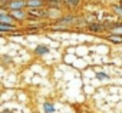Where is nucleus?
<instances>
[{
    "instance_id": "7",
    "label": "nucleus",
    "mask_w": 122,
    "mask_h": 113,
    "mask_svg": "<svg viewBox=\"0 0 122 113\" xmlns=\"http://www.w3.org/2000/svg\"><path fill=\"white\" fill-rule=\"evenodd\" d=\"M10 14H12V17L15 19V20H22V19H25V17H27V13L22 9V10H12V12H9Z\"/></svg>"
},
{
    "instance_id": "10",
    "label": "nucleus",
    "mask_w": 122,
    "mask_h": 113,
    "mask_svg": "<svg viewBox=\"0 0 122 113\" xmlns=\"http://www.w3.org/2000/svg\"><path fill=\"white\" fill-rule=\"evenodd\" d=\"M42 107H43L45 113H55V104H53V102H45Z\"/></svg>"
},
{
    "instance_id": "14",
    "label": "nucleus",
    "mask_w": 122,
    "mask_h": 113,
    "mask_svg": "<svg viewBox=\"0 0 122 113\" xmlns=\"http://www.w3.org/2000/svg\"><path fill=\"white\" fill-rule=\"evenodd\" d=\"M96 79H99V80H109V76L105 72H98L96 73Z\"/></svg>"
},
{
    "instance_id": "18",
    "label": "nucleus",
    "mask_w": 122,
    "mask_h": 113,
    "mask_svg": "<svg viewBox=\"0 0 122 113\" xmlns=\"http://www.w3.org/2000/svg\"><path fill=\"white\" fill-rule=\"evenodd\" d=\"M9 2H10V0H0V5H5V6H6Z\"/></svg>"
},
{
    "instance_id": "9",
    "label": "nucleus",
    "mask_w": 122,
    "mask_h": 113,
    "mask_svg": "<svg viewBox=\"0 0 122 113\" xmlns=\"http://www.w3.org/2000/svg\"><path fill=\"white\" fill-rule=\"evenodd\" d=\"M88 29H89L91 32H93V33H99V32H102V30L105 29V26L101 24V23H98V22H93V23H89Z\"/></svg>"
},
{
    "instance_id": "15",
    "label": "nucleus",
    "mask_w": 122,
    "mask_h": 113,
    "mask_svg": "<svg viewBox=\"0 0 122 113\" xmlns=\"http://www.w3.org/2000/svg\"><path fill=\"white\" fill-rule=\"evenodd\" d=\"M45 3H49V5H52V6H60L63 3V0H45Z\"/></svg>"
},
{
    "instance_id": "3",
    "label": "nucleus",
    "mask_w": 122,
    "mask_h": 113,
    "mask_svg": "<svg viewBox=\"0 0 122 113\" xmlns=\"http://www.w3.org/2000/svg\"><path fill=\"white\" fill-rule=\"evenodd\" d=\"M75 16H72V14H69V16H62V17H59L57 19V24L59 26H68V24H72V23H75Z\"/></svg>"
},
{
    "instance_id": "5",
    "label": "nucleus",
    "mask_w": 122,
    "mask_h": 113,
    "mask_svg": "<svg viewBox=\"0 0 122 113\" xmlns=\"http://www.w3.org/2000/svg\"><path fill=\"white\" fill-rule=\"evenodd\" d=\"M49 52H50V49H49L47 44H37L35 47V54L36 56H46V54H49Z\"/></svg>"
},
{
    "instance_id": "1",
    "label": "nucleus",
    "mask_w": 122,
    "mask_h": 113,
    "mask_svg": "<svg viewBox=\"0 0 122 113\" xmlns=\"http://www.w3.org/2000/svg\"><path fill=\"white\" fill-rule=\"evenodd\" d=\"M5 7L9 12H12V10H22L23 7H26V0H10Z\"/></svg>"
},
{
    "instance_id": "13",
    "label": "nucleus",
    "mask_w": 122,
    "mask_h": 113,
    "mask_svg": "<svg viewBox=\"0 0 122 113\" xmlns=\"http://www.w3.org/2000/svg\"><path fill=\"white\" fill-rule=\"evenodd\" d=\"M63 3H66V5L71 6V7H76V6L81 3V0H63Z\"/></svg>"
},
{
    "instance_id": "20",
    "label": "nucleus",
    "mask_w": 122,
    "mask_h": 113,
    "mask_svg": "<svg viewBox=\"0 0 122 113\" xmlns=\"http://www.w3.org/2000/svg\"><path fill=\"white\" fill-rule=\"evenodd\" d=\"M119 5H121V6H122V0H121V3H119Z\"/></svg>"
},
{
    "instance_id": "6",
    "label": "nucleus",
    "mask_w": 122,
    "mask_h": 113,
    "mask_svg": "<svg viewBox=\"0 0 122 113\" xmlns=\"http://www.w3.org/2000/svg\"><path fill=\"white\" fill-rule=\"evenodd\" d=\"M45 5V0H26V6L29 9H40Z\"/></svg>"
},
{
    "instance_id": "8",
    "label": "nucleus",
    "mask_w": 122,
    "mask_h": 113,
    "mask_svg": "<svg viewBox=\"0 0 122 113\" xmlns=\"http://www.w3.org/2000/svg\"><path fill=\"white\" fill-rule=\"evenodd\" d=\"M109 29H111V33H113V34H121V36H122V22H115V23H112V24L109 26Z\"/></svg>"
},
{
    "instance_id": "12",
    "label": "nucleus",
    "mask_w": 122,
    "mask_h": 113,
    "mask_svg": "<svg viewBox=\"0 0 122 113\" xmlns=\"http://www.w3.org/2000/svg\"><path fill=\"white\" fill-rule=\"evenodd\" d=\"M106 39H108L109 42H112V43H122V36H121V34H113V33H111V34L106 36Z\"/></svg>"
},
{
    "instance_id": "4",
    "label": "nucleus",
    "mask_w": 122,
    "mask_h": 113,
    "mask_svg": "<svg viewBox=\"0 0 122 113\" xmlns=\"http://www.w3.org/2000/svg\"><path fill=\"white\" fill-rule=\"evenodd\" d=\"M0 22H2V23H7V24H15L16 20L12 17L10 13H7L6 10H3V12H0Z\"/></svg>"
},
{
    "instance_id": "19",
    "label": "nucleus",
    "mask_w": 122,
    "mask_h": 113,
    "mask_svg": "<svg viewBox=\"0 0 122 113\" xmlns=\"http://www.w3.org/2000/svg\"><path fill=\"white\" fill-rule=\"evenodd\" d=\"M2 113H13L10 109H5V110H2Z\"/></svg>"
},
{
    "instance_id": "2",
    "label": "nucleus",
    "mask_w": 122,
    "mask_h": 113,
    "mask_svg": "<svg viewBox=\"0 0 122 113\" xmlns=\"http://www.w3.org/2000/svg\"><path fill=\"white\" fill-rule=\"evenodd\" d=\"M27 16H30L33 19H37V17H47L49 13H47V9H30Z\"/></svg>"
},
{
    "instance_id": "11",
    "label": "nucleus",
    "mask_w": 122,
    "mask_h": 113,
    "mask_svg": "<svg viewBox=\"0 0 122 113\" xmlns=\"http://www.w3.org/2000/svg\"><path fill=\"white\" fill-rule=\"evenodd\" d=\"M16 30V26L15 24H7V23H2L0 22V32H13Z\"/></svg>"
},
{
    "instance_id": "16",
    "label": "nucleus",
    "mask_w": 122,
    "mask_h": 113,
    "mask_svg": "<svg viewBox=\"0 0 122 113\" xmlns=\"http://www.w3.org/2000/svg\"><path fill=\"white\" fill-rule=\"evenodd\" d=\"M112 10H113L118 16H121V17H122V6H121V5H115V6L112 7Z\"/></svg>"
},
{
    "instance_id": "17",
    "label": "nucleus",
    "mask_w": 122,
    "mask_h": 113,
    "mask_svg": "<svg viewBox=\"0 0 122 113\" xmlns=\"http://www.w3.org/2000/svg\"><path fill=\"white\" fill-rule=\"evenodd\" d=\"M3 62H7V63H10V62H12V59L9 57V56H5V57H3Z\"/></svg>"
}]
</instances>
